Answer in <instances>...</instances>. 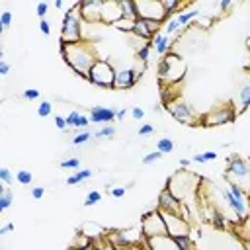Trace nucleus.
Wrapping results in <instances>:
<instances>
[{
  "mask_svg": "<svg viewBox=\"0 0 250 250\" xmlns=\"http://www.w3.org/2000/svg\"><path fill=\"white\" fill-rule=\"evenodd\" d=\"M61 55L64 59V62L82 78L90 76L92 66L98 62L96 61V51L90 43L78 41V43H64L61 47Z\"/></svg>",
  "mask_w": 250,
  "mask_h": 250,
  "instance_id": "f257e3e1",
  "label": "nucleus"
},
{
  "mask_svg": "<svg viewBox=\"0 0 250 250\" xmlns=\"http://www.w3.org/2000/svg\"><path fill=\"white\" fill-rule=\"evenodd\" d=\"M82 41V8L80 2L72 4L61 23V43H78Z\"/></svg>",
  "mask_w": 250,
  "mask_h": 250,
  "instance_id": "f03ea898",
  "label": "nucleus"
},
{
  "mask_svg": "<svg viewBox=\"0 0 250 250\" xmlns=\"http://www.w3.org/2000/svg\"><path fill=\"white\" fill-rule=\"evenodd\" d=\"M186 62L180 55L176 53H168L166 57L160 59V64H158V76H160V82L162 84H176L180 82L184 76H186Z\"/></svg>",
  "mask_w": 250,
  "mask_h": 250,
  "instance_id": "7ed1b4c3",
  "label": "nucleus"
},
{
  "mask_svg": "<svg viewBox=\"0 0 250 250\" xmlns=\"http://www.w3.org/2000/svg\"><path fill=\"white\" fill-rule=\"evenodd\" d=\"M229 168H227V180L229 184L238 186L246 195H250V160L238 158V156H229L227 158Z\"/></svg>",
  "mask_w": 250,
  "mask_h": 250,
  "instance_id": "20e7f679",
  "label": "nucleus"
},
{
  "mask_svg": "<svg viewBox=\"0 0 250 250\" xmlns=\"http://www.w3.org/2000/svg\"><path fill=\"white\" fill-rule=\"evenodd\" d=\"M141 232H143L145 238L168 236L166 223H164V217H162L160 209H154V211H148V213L143 215V219H141Z\"/></svg>",
  "mask_w": 250,
  "mask_h": 250,
  "instance_id": "39448f33",
  "label": "nucleus"
},
{
  "mask_svg": "<svg viewBox=\"0 0 250 250\" xmlns=\"http://www.w3.org/2000/svg\"><path fill=\"white\" fill-rule=\"evenodd\" d=\"M115 68L107 62V61H98L92 70H90V76L88 80L100 88H113V82H115Z\"/></svg>",
  "mask_w": 250,
  "mask_h": 250,
  "instance_id": "423d86ee",
  "label": "nucleus"
},
{
  "mask_svg": "<svg viewBox=\"0 0 250 250\" xmlns=\"http://www.w3.org/2000/svg\"><path fill=\"white\" fill-rule=\"evenodd\" d=\"M193 182H197V178L193 174H189L188 170H180L178 174H174L168 180V189L178 197L184 199L193 191Z\"/></svg>",
  "mask_w": 250,
  "mask_h": 250,
  "instance_id": "0eeeda50",
  "label": "nucleus"
},
{
  "mask_svg": "<svg viewBox=\"0 0 250 250\" xmlns=\"http://www.w3.org/2000/svg\"><path fill=\"white\" fill-rule=\"evenodd\" d=\"M236 119V111L230 104H221L215 105L209 113H205L201 117V123H205V127H213V125H227L232 123Z\"/></svg>",
  "mask_w": 250,
  "mask_h": 250,
  "instance_id": "6e6552de",
  "label": "nucleus"
},
{
  "mask_svg": "<svg viewBox=\"0 0 250 250\" xmlns=\"http://www.w3.org/2000/svg\"><path fill=\"white\" fill-rule=\"evenodd\" d=\"M137 10H139V18H143V20H154L160 23L170 20L166 16L160 0H141V2H137Z\"/></svg>",
  "mask_w": 250,
  "mask_h": 250,
  "instance_id": "1a4fd4ad",
  "label": "nucleus"
},
{
  "mask_svg": "<svg viewBox=\"0 0 250 250\" xmlns=\"http://www.w3.org/2000/svg\"><path fill=\"white\" fill-rule=\"evenodd\" d=\"M166 107H168V113H170L176 121H180V123L193 125V123L197 121V115L193 113L191 105H189V104H186L184 100H172Z\"/></svg>",
  "mask_w": 250,
  "mask_h": 250,
  "instance_id": "9d476101",
  "label": "nucleus"
},
{
  "mask_svg": "<svg viewBox=\"0 0 250 250\" xmlns=\"http://www.w3.org/2000/svg\"><path fill=\"white\" fill-rule=\"evenodd\" d=\"M162 217H164V223H166V230H168V236L176 238V236H184V234H189V225L184 217H180L178 213H168V211H162Z\"/></svg>",
  "mask_w": 250,
  "mask_h": 250,
  "instance_id": "9b49d317",
  "label": "nucleus"
},
{
  "mask_svg": "<svg viewBox=\"0 0 250 250\" xmlns=\"http://www.w3.org/2000/svg\"><path fill=\"white\" fill-rule=\"evenodd\" d=\"M221 195L225 197V201L229 203V207L232 209V213L236 215V219H238V221H246V217H248V213H250V205H248V201H246V199H238V197H234L227 188H221Z\"/></svg>",
  "mask_w": 250,
  "mask_h": 250,
  "instance_id": "f8f14e48",
  "label": "nucleus"
},
{
  "mask_svg": "<svg viewBox=\"0 0 250 250\" xmlns=\"http://www.w3.org/2000/svg\"><path fill=\"white\" fill-rule=\"evenodd\" d=\"M141 78V70H135V68H119L115 72V82H113V88L115 90H129L133 88Z\"/></svg>",
  "mask_w": 250,
  "mask_h": 250,
  "instance_id": "ddd939ff",
  "label": "nucleus"
},
{
  "mask_svg": "<svg viewBox=\"0 0 250 250\" xmlns=\"http://www.w3.org/2000/svg\"><path fill=\"white\" fill-rule=\"evenodd\" d=\"M80 8H82V20H86V21H102V8H104L102 0L80 2Z\"/></svg>",
  "mask_w": 250,
  "mask_h": 250,
  "instance_id": "4468645a",
  "label": "nucleus"
},
{
  "mask_svg": "<svg viewBox=\"0 0 250 250\" xmlns=\"http://www.w3.org/2000/svg\"><path fill=\"white\" fill-rule=\"evenodd\" d=\"M158 209H160V211H168V213H180L182 203H180V199L166 188V189H162L160 195H158Z\"/></svg>",
  "mask_w": 250,
  "mask_h": 250,
  "instance_id": "2eb2a0df",
  "label": "nucleus"
},
{
  "mask_svg": "<svg viewBox=\"0 0 250 250\" xmlns=\"http://www.w3.org/2000/svg\"><path fill=\"white\" fill-rule=\"evenodd\" d=\"M117 117L115 107H105V105H94L90 109V121L94 123H111Z\"/></svg>",
  "mask_w": 250,
  "mask_h": 250,
  "instance_id": "dca6fc26",
  "label": "nucleus"
},
{
  "mask_svg": "<svg viewBox=\"0 0 250 250\" xmlns=\"http://www.w3.org/2000/svg\"><path fill=\"white\" fill-rule=\"evenodd\" d=\"M123 14H121V6L119 2H104V8H102V21L113 25L117 20H121Z\"/></svg>",
  "mask_w": 250,
  "mask_h": 250,
  "instance_id": "f3484780",
  "label": "nucleus"
},
{
  "mask_svg": "<svg viewBox=\"0 0 250 250\" xmlns=\"http://www.w3.org/2000/svg\"><path fill=\"white\" fill-rule=\"evenodd\" d=\"M150 47H152V51L156 53V55H160V57H166L168 53H170V37L166 35V33H156L152 39H150Z\"/></svg>",
  "mask_w": 250,
  "mask_h": 250,
  "instance_id": "a211bd4d",
  "label": "nucleus"
},
{
  "mask_svg": "<svg viewBox=\"0 0 250 250\" xmlns=\"http://www.w3.org/2000/svg\"><path fill=\"white\" fill-rule=\"evenodd\" d=\"M146 242L150 250H180L172 236H154V238H146Z\"/></svg>",
  "mask_w": 250,
  "mask_h": 250,
  "instance_id": "6ab92c4d",
  "label": "nucleus"
},
{
  "mask_svg": "<svg viewBox=\"0 0 250 250\" xmlns=\"http://www.w3.org/2000/svg\"><path fill=\"white\" fill-rule=\"evenodd\" d=\"M119 6H121V14H123V18H127V20H139V10H137V2H133V0H121L119 2Z\"/></svg>",
  "mask_w": 250,
  "mask_h": 250,
  "instance_id": "aec40b11",
  "label": "nucleus"
},
{
  "mask_svg": "<svg viewBox=\"0 0 250 250\" xmlns=\"http://www.w3.org/2000/svg\"><path fill=\"white\" fill-rule=\"evenodd\" d=\"M133 33H135L137 37H141V39H152V37H154V35L150 33V29H148L146 21H145L143 18L135 20V27H133Z\"/></svg>",
  "mask_w": 250,
  "mask_h": 250,
  "instance_id": "412c9836",
  "label": "nucleus"
},
{
  "mask_svg": "<svg viewBox=\"0 0 250 250\" xmlns=\"http://www.w3.org/2000/svg\"><path fill=\"white\" fill-rule=\"evenodd\" d=\"M92 170L90 168H84V170H78V172H74L72 176H68L66 178V186H76V184H80V182H86V180H90L92 178Z\"/></svg>",
  "mask_w": 250,
  "mask_h": 250,
  "instance_id": "4be33fe9",
  "label": "nucleus"
},
{
  "mask_svg": "<svg viewBox=\"0 0 250 250\" xmlns=\"http://www.w3.org/2000/svg\"><path fill=\"white\" fill-rule=\"evenodd\" d=\"M238 104H240L238 111H244L250 105V80L240 86V90H238Z\"/></svg>",
  "mask_w": 250,
  "mask_h": 250,
  "instance_id": "5701e85b",
  "label": "nucleus"
},
{
  "mask_svg": "<svg viewBox=\"0 0 250 250\" xmlns=\"http://www.w3.org/2000/svg\"><path fill=\"white\" fill-rule=\"evenodd\" d=\"M197 16H199V10H195V8H193V10L178 12V14H176V20H178V23H180L182 27H186V25H188V23H191V21H193Z\"/></svg>",
  "mask_w": 250,
  "mask_h": 250,
  "instance_id": "b1692460",
  "label": "nucleus"
},
{
  "mask_svg": "<svg viewBox=\"0 0 250 250\" xmlns=\"http://www.w3.org/2000/svg\"><path fill=\"white\" fill-rule=\"evenodd\" d=\"M174 148H176V143L170 137H162L156 141V150H160L162 154H170Z\"/></svg>",
  "mask_w": 250,
  "mask_h": 250,
  "instance_id": "393cba45",
  "label": "nucleus"
},
{
  "mask_svg": "<svg viewBox=\"0 0 250 250\" xmlns=\"http://www.w3.org/2000/svg\"><path fill=\"white\" fill-rule=\"evenodd\" d=\"M219 248L221 250H244V246L236 238H219Z\"/></svg>",
  "mask_w": 250,
  "mask_h": 250,
  "instance_id": "a878e982",
  "label": "nucleus"
},
{
  "mask_svg": "<svg viewBox=\"0 0 250 250\" xmlns=\"http://www.w3.org/2000/svg\"><path fill=\"white\" fill-rule=\"evenodd\" d=\"M12 199H14V193H12V189H10V188H2V191H0V211H6V209H10V205H12Z\"/></svg>",
  "mask_w": 250,
  "mask_h": 250,
  "instance_id": "bb28decb",
  "label": "nucleus"
},
{
  "mask_svg": "<svg viewBox=\"0 0 250 250\" xmlns=\"http://www.w3.org/2000/svg\"><path fill=\"white\" fill-rule=\"evenodd\" d=\"M219 154L215 152V150H205V152H197V154H193V162H197V164H205V162H213L215 158H217Z\"/></svg>",
  "mask_w": 250,
  "mask_h": 250,
  "instance_id": "cd10ccee",
  "label": "nucleus"
},
{
  "mask_svg": "<svg viewBox=\"0 0 250 250\" xmlns=\"http://www.w3.org/2000/svg\"><path fill=\"white\" fill-rule=\"evenodd\" d=\"M164 31H166V35L170 37V35H176V33H184L186 29H182V25L178 23L176 18H170V20H166V27H164Z\"/></svg>",
  "mask_w": 250,
  "mask_h": 250,
  "instance_id": "c85d7f7f",
  "label": "nucleus"
},
{
  "mask_svg": "<svg viewBox=\"0 0 250 250\" xmlns=\"http://www.w3.org/2000/svg\"><path fill=\"white\" fill-rule=\"evenodd\" d=\"M92 137H94V135H92L90 131H86V129H84V131L76 133V135L72 137V141H70V143H72V146H80V145H86V143H88Z\"/></svg>",
  "mask_w": 250,
  "mask_h": 250,
  "instance_id": "c756f323",
  "label": "nucleus"
},
{
  "mask_svg": "<svg viewBox=\"0 0 250 250\" xmlns=\"http://www.w3.org/2000/svg\"><path fill=\"white\" fill-rule=\"evenodd\" d=\"M182 6H184V4H180L178 0H162V8H164V12H166L168 18H170V14L182 10Z\"/></svg>",
  "mask_w": 250,
  "mask_h": 250,
  "instance_id": "7c9ffc66",
  "label": "nucleus"
},
{
  "mask_svg": "<svg viewBox=\"0 0 250 250\" xmlns=\"http://www.w3.org/2000/svg\"><path fill=\"white\" fill-rule=\"evenodd\" d=\"M100 201H102V193H100L98 189H92V191H88L86 197H84V207H92V205H96V203H100Z\"/></svg>",
  "mask_w": 250,
  "mask_h": 250,
  "instance_id": "2f4dec72",
  "label": "nucleus"
},
{
  "mask_svg": "<svg viewBox=\"0 0 250 250\" xmlns=\"http://www.w3.org/2000/svg\"><path fill=\"white\" fill-rule=\"evenodd\" d=\"M113 27L119 29V31H131V33H133L135 21H133V20H127V18H121V20H117V21L113 23Z\"/></svg>",
  "mask_w": 250,
  "mask_h": 250,
  "instance_id": "473e14b6",
  "label": "nucleus"
},
{
  "mask_svg": "<svg viewBox=\"0 0 250 250\" xmlns=\"http://www.w3.org/2000/svg\"><path fill=\"white\" fill-rule=\"evenodd\" d=\"M150 53H152V47H150V43H145L139 51H137V57H139V61L143 62V64H146L148 61H150Z\"/></svg>",
  "mask_w": 250,
  "mask_h": 250,
  "instance_id": "72a5a7b5",
  "label": "nucleus"
},
{
  "mask_svg": "<svg viewBox=\"0 0 250 250\" xmlns=\"http://www.w3.org/2000/svg\"><path fill=\"white\" fill-rule=\"evenodd\" d=\"M16 180H18L21 186H31L33 174H31L29 170H18V172H16Z\"/></svg>",
  "mask_w": 250,
  "mask_h": 250,
  "instance_id": "f704fd0d",
  "label": "nucleus"
},
{
  "mask_svg": "<svg viewBox=\"0 0 250 250\" xmlns=\"http://www.w3.org/2000/svg\"><path fill=\"white\" fill-rule=\"evenodd\" d=\"M113 135H115V127H113V125H104L102 129H98V131L94 133V137H96V139H104V137L111 139Z\"/></svg>",
  "mask_w": 250,
  "mask_h": 250,
  "instance_id": "c9c22d12",
  "label": "nucleus"
},
{
  "mask_svg": "<svg viewBox=\"0 0 250 250\" xmlns=\"http://www.w3.org/2000/svg\"><path fill=\"white\" fill-rule=\"evenodd\" d=\"M174 242L178 244V248H180V250H193L189 234H184V236H176V238H174Z\"/></svg>",
  "mask_w": 250,
  "mask_h": 250,
  "instance_id": "e433bc0d",
  "label": "nucleus"
},
{
  "mask_svg": "<svg viewBox=\"0 0 250 250\" xmlns=\"http://www.w3.org/2000/svg\"><path fill=\"white\" fill-rule=\"evenodd\" d=\"M51 113H53V104H51V102H47V100H45V102H41V104H39V107H37V115H39V117H49Z\"/></svg>",
  "mask_w": 250,
  "mask_h": 250,
  "instance_id": "4c0bfd02",
  "label": "nucleus"
},
{
  "mask_svg": "<svg viewBox=\"0 0 250 250\" xmlns=\"http://www.w3.org/2000/svg\"><path fill=\"white\" fill-rule=\"evenodd\" d=\"M80 166V158L78 156H70V158H64L61 162V168H66V170H78Z\"/></svg>",
  "mask_w": 250,
  "mask_h": 250,
  "instance_id": "58836bf2",
  "label": "nucleus"
},
{
  "mask_svg": "<svg viewBox=\"0 0 250 250\" xmlns=\"http://www.w3.org/2000/svg\"><path fill=\"white\" fill-rule=\"evenodd\" d=\"M10 25H12V12L4 10V12L0 14V31H6Z\"/></svg>",
  "mask_w": 250,
  "mask_h": 250,
  "instance_id": "ea45409f",
  "label": "nucleus"
},
{
  "mask_svg": "<svg viewBox=\"0 0 250 250\" xmlns=\"http://www.w3.org/2000/svg\"><path fill=\"white\" fill-rule=\"evenodd\" d=\"M213 225H215L219 230H223V229H225L227 219H225V215H223L221 211H215V213H213Z\"/></svg>",
  "mask_w": 250,
  "mask_h": 250,
  "instance_id": "a19ab883",
  "label": "nucleus"
},
{
  "mask_svg": "<svg viewBox=\"0 0 250 250\" xmlns=\"http://www.w3.org/2000/svg\"><path fill=\"white\" fill-rule=\"evenodd\" d=\"M39 96H41V92H39L37 88H25V90H23V94H21V98H23V100H29V102L37 100Z\"/></svg>",
  "mask_w": 250,
  "mask_h": 250,
  "instance_id": "79ce46f5",
  "label": "nucleus"
},
{
  "mask_svg": "<svg viewBox=\"0 0 250 250\" xmlns=\"http://www.w3.org/2000/svg\"><path fill=\"white\" fill-rule=\"evenodd\" d=\"M162 158V152L160 150H152V152H148L146 156H143V164H152V162H156V160H160Z\"/></svg>",
  "mask_w": 250,
  "mask_h": 250,
  "instance_id": "37998d69",
  "label": "nucleus"
},
{
  "mask_svg": "<svg viewBox=\"0 0 250 250\" xmlns=\"http://www.w3.org/2000/svg\"><path fill=\"white\" fill-rule=\"evenodd\" d=\"M0 180H2V184H6V186H10V184L14 182V176H12V172H10L6 166L0 168Z\"/></svg>",
  "mask_w": 250,
  "mask_h": 250,
  "instance_id": "c03bdc74",
  "label": "nucleus"
},
{
  "mask_svg": "<svg viewBox=\"0 0 250 250\" xmlns=\"http://www.w3.org/2000/svg\"><path fill=\"white\" fill-rule=\"evenodd\" d=\"M88 125H90V115H84V113H80V117L76 119V125H74V129H76V131H78V129H82V131H84Z\"/></svg>",
  "mask_w": 250,
  "mask_h": 250,
  "instance_id": "a18cd8bd",
  "label": "nucleus"
},
{
  "mask_svg": "<svg viewBox=\"0 0 250 250\" xmlns=\"http://www.w3.org/2000/svg\"><path fill=\"white\" fill-rule=\"evenodd\" d=\"M227 189H229V191H230L234 197H238V199H246V193H244V191H242L238 186H234V184H227Z\"/></svg>",
  "mask_w": 250,
  "mask_h": 250,
  "instance_id": "49530a36",
  "label": "nucleus"
},
{
  "mask_svg": "<svg viewBox=\"0 0 250 250\" xmlns=\"http://www.w3.org/2000/svg\"><path fill=\"white\" fill-rule=\"evenodd\" d=\"M47 12H49V4H47V2H39V4L35 6V14H37L41 20H45Z\"/></svg>",
  "mask_w": 250,
  "mask_h": 250,
  "instance_id": "de8ad7c7",
  "label": "nucleus"
},
{
  "mask_svg": "<svg viewBox=\"0 0 250 250\" xmlns=\"http://www.w3.org/2000/svg\"><path fill=\"white\" fill-rule=\"evenodd\" d=\"M80 117V111L78 109H72L68 115H66V123H68V127H72L74 129V125H76V119Z\"/></svg>",
  "mask_w": 250,
  "mask_h": 250,
  "instance_id": "09e8293b",
  "label": "nucleus"
},
{
  "mask_svg": "<svg viewBox=\"0 0 250 250\" xmlns=\"http://www.w3.org/2000/svg\"><path fill=\"white\" fill-rule=\"evenodd\" d=\"M55 127H57L59 131H68V123H66V117H61V115H57V117H55Z\"/></svg>",
  "mask_w": 250,
  "mask_h": 250,
  "instance_id": "8fccbe9b",
  "label": "nucleus"
},
{
  "mask_svg": "<svg viewBox=\"0 0 250 250\" xmlns=\"http://www.w3.org/2000/svg\"><path fill=\"white\" fill-rule=\"evenodd\" d=\"M152 131H154V127L150 123H145V125L139 127V135L141 137H148V135H152Z\"/></svg>",
  "mask_w": 250,
  "mask_h": 250,
  "instance_id": "3c124183",
  "label": "nucleus"
},
{
  "mask_svg": "<svg viewBox=\"0 0 250 250\" xmlns=\"http://www.w3.org/2000/svg\"><path fill=\"white\" fill-rule=\"evenodd\" d=\"M43 195H45V188L43 186H33L31 188V197L33 199H41Z\"/></svg>",
  "mask_w": 250,
  "mask_h": 250,
  "instance_id": "603ef678",
  "label": "nucleus"
},
{
  "mask_svg": "<svg viewBox=\"0 0 250 250\" xmlns=\"http://www.w3.org/2000/svg\"><path fill=\"white\" fill-rule=\"evenodd\" d=\"M39 29H41V33H43L45 37H49V33H51V23H49L47 20H39Z\"/></svg>",
  "mask_w": 250,
  "mask_h": 250,
  "instance_id": "864d4df0",
  "label": "nucleus"
},
{
  "mask_svg": "<svg viewBox=\"0 0 250 250\" xmlns=\"http://www.w3.org/2000/svg\"><path fill=\"white\" fill-rule=\"evenodd\" d=\"M131 117H133L135 121H141V119L145 117V109H143V107H131Z\"/></svg>",
  "mask_w": 250,
  "mask_h": 250,
  "instance_id": "5fc2aeb1",
  "label": "nucleus"
},
{
  "mask_svg": "<svg viewBox=\"0 0 250 250\" xmlns=\"http://www.w3.org/2000/svg\"><path fill=\"white\" fill-rule=\"evenodd\" d=\"M125 191H127V188H125V186H117V188H111V191H109V193H111V197H117V199H119V197H123V195H125Z\"/></svg>",
  "mask_w": 250,
  "mask_h": 250,
  "instance_id": "6e6d98bb",
  "label": "nucleus"
},
{
  "mask_svg": "<svg viewBox=\"0 0 250 250\" xmlns=\"http://www.w3.org/2000/svg\"><path fill=\"white\" fill-rule=\"evenodd\" d=\"M8 72H10V64L6 61H0V74L2 76H8Z\"/></svg>",
  "mask_w": 250,
  "mask_h": 250,
  "instance_id": "4d7b16f0",
  "label": "nucleus"
},
{
  "mask_svg": "<svg viewBox=\"0 0 250 250\" xmlns=\"http://www.w3.org/2000/svg\"><path fill=\"white\" fill-rule=\"evenodd\" d=\"M12 230H14V223H6V225L0 227V234H8V232H12Z\"/></svg>",
  "mask_w": 250,
  "mask_h": 250,
  "instance_id": "13d9d810",
  "label": "nucleus"
},
{
  "mask_svg": "<svg viewBox=\"0 0 250 250\" xmlns=\"http://www.w3.org/2000/svg\"><path fill=\"white\" fill-rule=\"evenodd\" d=\"M125 117H127V109H117V117H115V119H117V121H123Z\"/></svg>",
  "mask_w": 250,
  "mask_h": 250,
  "instance_id": "bf43d9fd",
  "label": "nucleus"
},
{
  "mask_svg": "<svg viewBox=\"0 0 250 250\" xmlns=\"http://www.w3.org/2000/svg\"><path fill=\"white\" fill-rule=\"evenodd\" d=\"M230 4H232L230 0H223V2L219 4V8H221V10H229V8H230Z\"/></svg>",
  "mask_w": 250,
  "mask_h": 250,
  "instance_id": "052dcab7",
  "label": "nucleus"
},
{
  "mask_svg": "<svg viewBox=\"0 0 250 250\" xmlns=\"http://www.w3.org/2000/svg\"><path fill=\"white\" fill-rule=\"evenodd\" d=\"M189 162H191L189 158H182V160H180V166H182V168H186V166H189Z\"/></svg>",
  "mask_w": 250,
  "mask_h": 250,
  "instance_id": "680f3d73",
  "label": "nucleus"
},
{
  "mask_svg": "<svg viewBox=\"0 0 250 250\" xmlns=\"http://www.w3.org/2000/svg\"><path fill=\"white\" fill-rule=\"evenodd\" d=\"M57 10H62V0H55V4H53Z\"/></svg>",
  "mask_w": 250,
  "mask_h": 250,
  "instance_id": "e2e57ef3",
  "label": "nucleus"
},
{
  "mask_svg": "<svg viewBox=\"0 0 250 250\" xmlns=\"http://www.w3.org/2000/svg\"><path fill=\"white\" fill-rule=\"evenodd\" d=\"M154 113H162V105H154Z\"/></svg>",
  "mask_w": 250,
  "mask_h": 250,
  "instance_id": "0e129e2a",
  "label": "nucleus"
},
{
  "mask_svg": "<svg viewBox=\"0 0 250 250\" xmlns=\"http://www.w3.org/2000/svg\"><path fill=\"white\" fill-rule=\"evenodd\" d=\"M127 250H137V248H127ZM146 250H150V248H148V242H146Z\"/></svg>",
  "mask_w": 250,
  "mask_h": 250,
  "instance_id": "69168bd1",
  "label": "nucleus"
},
{
  "mask_svg": "<svg viewBox=\"0 0 250 250\" xmlns=\"http://www.w3.org/2000/svg\"><path fill=\"white\" fill-rule=\"evenodd\" d=\"M246 45H248V49H250V37H248V39H246Z\"/></svg>",
  "mask_w": 250,
  "mask_h": 250,
  "instance_id": "338daca9",
  "label": "nucleus"
}]
</instances>
